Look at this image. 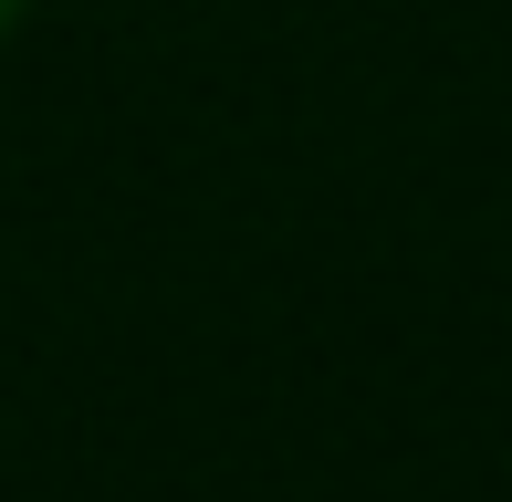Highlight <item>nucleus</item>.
I'll use <instances>...</instances> for the list:
<instances>
[{
	"instance_id": "f257e3e1",
	"label": "nucleus",
	"mask_w": 512,
	"mask_h": 502,
	"mask_svg": "<svg viewBox=\"0 0 512 502\" xmlns=\"http://www.w3.org/2000/svg\"><path fill=\"white\" fill-rule=\"evenodd\" d=\"M21 11H32V0H0V32H11V21H21Z\"/></svg>"
}]
</instances>
